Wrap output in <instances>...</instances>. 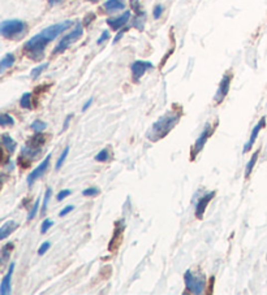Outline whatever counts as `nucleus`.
Here are the masks:
<instances>
[{
  "label": "nucleus",
  "mask_w": 267,
  "mask_h": 295,
  "mask_svg": "<svg viewBox=\"0 0 267 295\" xmlns=\"http://www.w3.org/2000/svg\"><path fill=\"white\" fill-rule=\"evenodd\" d=\"M181 118V114L180 112H175V111H168L167 114L161 116L155 121L154 124L151 125L149 129L146 138L150 142H158L167 137L168 134L171 133V130L176 125L178 124V121Z\"/></svg>",
  "instance_id": "f257e3e1"
},
{
  "label": "nucleus",
  "mask_w": 267,
  "mask_h": 295,
  "mask_svg": "<svg viewBox=\"0 0 267 295\" xmlns=\"http://www.w3.org/2000/svg\"><path fill=\"white\" fill-rule=\"evenodd\" d=\"M184 281L185 286H186V290H188L189 293L198 295L205 292L206 280L202 273H194L193 271L188 269V271L185 272Z\"/></svg>",
  "instance_id": "f03ea898"
},
{
  "label": "nucleus",
  "mask_w": 267,
  "mask_h": 295,
  "mask_svg": "<svg viewBox=\"0 0 267 295\" xmlns=\"http://www.w3.org/2000/svg\"><path fill=\"white\" fill-rule=\"evenodd\" d=\"M25 31L24 21L21 20H7L0 25V33L4 38L17 39L22 37Z\"/></svg>",
  "instance_id": "7ed1b4c3"
},
{
  "label": "nucleus",
  "mask_w": 267,
  "mask_h": 295,
  "mask_svg": "<svg viewBox=\"0 0 267 295\" xmlns=\"http://www.w3.org/2000/svg\"><path fill=\"white\" fill-rule=\"evenodd\" d=\"M83 33H84V30H83V26H81V24L76 25V28L73 29V31H71L68 35H65L64 38L59 42L58 46H56L55 50H54V55H58V54H62V52H64L65 50L69 47V46L72 45V43H75L76 41H79V39L83 37Z\"/></svg>",
  "instance_id": "20e7f679"
},
{
  "label": "nucleus",
  "mask_w": 267,
  "mask_h": 295,
  "mask_svg": "<svg viewBox=\"0 0 267 295\" xmlns=\"http://www.w3.org/2000/svg\"><path fill=\"white\" fill-rule=\"evenodd\" d=\"M218 124H219V122H216L215 126H211V125H210V124H206L205 129H203V131H202V133H201V135H199V137L197 138V141L194 142V144H193L192 150H190V154H192V155H190V160H192V162L195 159V156H197V155H198L199 152L202 151L203 147H205L206 142H207V139H209V138L211 137V134L214 133V130H215V129H216Z\"/></svg>",
  "instance_id": "39448f33"
},
{
  "label": "nucleus",
  "mask_w": 267,
  "mask_h": 295,
  "mask_svg": "<svg viewBox=\"0 0 267 295\" xmlns=\"http://www.w3.org/2000/svg\"><path fill=\"white\" fill-rule=\"evenodd\" d=\"M231 81H232V74H231V73H226V74L223 76L222 81H220L219 87H218V91H216L215 96H214L215 104H220L223 100L226 99V96L230 93Z\"/></svg>",
  "instance_id": "423d86ee"
},
{
  "label": "nucleus",
  "mask_w": 267,
  "mask_h": 295,
  "mask_svg": "<svg viewBox=\"0 0 267 295\" xmlns=\"http://www.w3.org/2000/svg\"><path fill=\"white\" fill-rule=\"evenodd\" d=\"M125 230V221L124 220H119L115 223V230H113L112 239H111L110 244H108V250L111 252H116L119 248L121 240H123V233Z\"/></svg>",
  "instance_id": "0eeeda50"
},
{
  "label": "nucleus",
  "mask_w": 267,
  "mask_h": 295,
  "mask_svg": "<svg viewBox=\"0 0 267 295\" xmlns=\"http://www.w3.org/2000/svg\"><path fill=\"white\" fill-rule=\"evenodd\" d=\"M50 160H51V155H47L45 160L38 165L34 171H31V173L28 176V178H26V182H28L29 186L33 185V183H34L39 177H42V176L45 175L46 171H47L48 167H50Z\"/></svg>",
  "instance_id": "6e6552de"
},
{
  "label": "nucleus",
  "mask_w": 267,
  "mask_h": 295,
  "mask_svg": "<svg viewBox=\"0 0 267 295\" xmlns=\"http://www.w3.org/2000/svg\"><path fill=\"white\" fill-rule=\"evenodd\" d=\"M215 195H216V191H210L207 192V194H205L201 199H198L197 206H195V217H197V219L198 220L203 219L206 208H207V206H209V203L215 198Z\"/></svg>",
  "instance_id": "1a4fd4ad"
},
{
  "label": "nucleus",
  "mask_w": 267,
  "mask_h": 295,
  "mask_svg": "<svg viewBox=\"0 0 267 295\" xmlns=\"http://www.w3.org/2000/svg\"><path fill=\"white\" fill-rule=\"evenodd\" d=\"M153 68V64L150 61H141L137 60L132 64V74H133V81L138 82L141 79V77L144 76L148 69Z\"/></svg>",
  "instance_id": "9d476101"
},
{
  "label": "nucleus",
  "mask_w": 267,
  "mask_h": 295,
  "mask_svg": "<svg viewBox=\"0 0 267 295\" xmlns=\"http://www.w3.org/2000/svg\"><path fill=\"white\" fill-rule=\"evenodd\" d=\"M265 125H266V117H262V118H261V120H260V122H258V124L253 127V130H252V134H250L249 141H248L247 143H245V146H244V150H243L244 154H247L248 151H250V148L253 147L254 142L257 141L258 134H260V131L262 130V129H264Z\"/></svg>",
  "instance_id": "9b49d317"
},
{
  "label": "nucleus",
  "mask_w": 267,
  "mask_h": 295,
  "mask_svg": "<svg viewBox=\"0 0 267 295\" xmlns=\"http://www.w3.org/2000/svg\"><path fill=\"white\" fill-rule=\"evenodd\" d=\"M129 18H130V12L129 10H127V12H124L123 14H120L119 17L108 18V20H107V24L110 25L113 30H119L120 28H123L124 25L127 24L128 21H129Z\"/></svg>",
  "instance_id": "f8f14e48"
},
{
  "label": "nucleus",
  "mask_w": 267,
  "mask_h": 295,
  "mask_svg": "<svg viewBox=\"0 0 267 295\" xmlns=\"http://www.w3.org/2000/svg\"><path fill=\"white\" fill-rule=\"evenodd\" d=\"M14 271V263H12L9 267V271L5 276H4L3 281L0 284V294L1 295H7L10 293V280H12V275H13Z\"/></svg>",
  "instance_id": "ddd939ff"
},
{
  "label": "nucleus",
  "mask_w": 267,
  "mask_h": 295,
  "mask_svg": "<svg viewBox=\"0 0 267 295\" xmlns=\"http://www.w3.org/2000/svg\"><path fill=\"white\" fill-rule=\"evenodd\" d=\"M18 224L14 223L13 220H9L7 223L4 224L3 227L0 228V239H4L7 238L10 233H13L14 230L17 229Z\"/></svg>",
  "instance_id": "4468645a"
},
{
  "label": "nucleus",
  "mask_w": 267,
  "mask_h": 295,
  "mask_svg": "<svg viewBox=\"0 0 267 295\" xmlns=\"http://www.w3.org/2000/svg\"><path fill=\"white\" fill-rule=\"evenodd\" d=\"M103 8L107 10V12H116V10L124 9L125 8V3L123 0H107Z\"/></svg>",
  "instance_id": "2eb2a0df"
},
{
  "label": "nucleus",
  "mask_w": 267,
  "mask_h": 295,
  "mask_svg": "<svg viewBox=\"0 0 267 295\" xmlns=\"http://www.w3.org/2000/svg\"><path fill=\"white\" fill-rule=\"evenodd\" d=\"M45 142L46 138L42 135V133H35L34 137H31L30 139H29L26 146H29V147L31 148H42V146L45 144Z\"/></svg>",
  "instance_id": "dca6fc26"
},
{
  "label": "nucleus",
  "mask_w": 267,
  "mask_h": 295,
  "mask_svg": "<svg viewBox=\"0 0 267 295\" xmlns=\"http://www.w3.org/2000/svg\"><path fill=\"white\" fill-rule=\"evenodd\" d=\"M1 142H3V146L7 148V151L9 152V154H13V152L16 151L17 144H16L14 139L10 137V135H8V134H3V135H1Z\"/></svg>",
  "instance_id": "f3484780"
},
{
  "label": "nucleus",
  "mask_w": 267,
  "mask_h": 295,
  "mask_svg": "<svg viewBox=\"0 0 267 295\" xmlns=\"http://www.w3.org/2000/svg\"><path fill=\"white\" fill-rule=\"evenodd\" d=\"M260 152H261V148H258L257 151L253 154V156H252V159L249 160V163L247 164V168H245V179L249 178L250 175H252L254 165H256V163H257L258 160V155H260Z\"/></svg>",
  "instance_id": "a211bd4d"
},
{
  "label": "nucleus",
  "mask_w": 267,
  "mask_h": 295,
  "mask_svg": "<svg viewBox=\"0 0 267 295\" xmlns=\"http://www.w3.org/2000/svg\"><path fill=\"white\" fill-rule=\"evenodd\" d=\"M13 62H14L13 54H7V55L1 59V61H0V73H3L5 69L10 68V66L13 65Z\"/></svg>",
  "instance_id": "6ab92c4d"
},
{
  "label": "nucleus",
  "mask_w": 267,
  "mask_h": 295,
  "mask_svg": "<svg viewBox=\"0 0 267 295\" xmlns=\"http://www.w3.org/2000/svg\"><path fill=\"white\" fill-rule=\"evenodd\" d=\"M14 248V244L12 243V242H8L7 244H4L3 248H1V264H5L7 263V260L9 259L10 256V252L13 251Z\"/></svg>",
  "instance_id": "aec40b11"
},
{
  "label": "nucleus",
  "mask_w": 267,
  "mask_h": 295,
  "mask_svg": "<svg viewBox=\"0 0 267 295\" xmlns=\"http://www.w3.org/2000/svg\"><path fill=\"white\" fill-rule=\"evenodd\" d=\"M20 106H21V108H24V110H31V94L30 93H25L24 95L21 96Z\"/></svg>",
  "instance_id": "412c9836"
},
{
  "label": "nucleus",
  "mask_w": 267,
  "mask_h": 295,
  "mask_svg": "<svg viewBox=\"0 0 267 295\" xmlns=\"http://www.w3.org/2000/svg\"><path fill=\"white\" fill-rule=\"evenodd\" d=\"M69 150H71V148H69V146H67V147L64 148L63 154L60 155V158L58 159V162H56V165H55L56 171H60V168L63 167V164H64V162H65V159H67V156H68V154H69Z\"/></svg>",
  "instance_id": "4be33fe9"
},
{
  "label": "nucleus",
  "mask_w": 267,
  "mask_h": 295,
  "mask_svg": "<svg viewBox=\"0 0 267 295\" xmlns=\"http://www.w3.org/2000/svg\"><path fill=\"white\" fill-rule=\"evenodd\" d=\"M46 127H47V124L41 120H35L34 122L31 124V130H34L35 133H42Z\"/></svg>",
  "instance_id": "5701e85b"
},
{
  "label": "nucleus",
  "mask_w": 267,
  "mask_h": 295,
  "mask_svg": "<svg viewBox=\"0 0 267 295\" xmlns=\"http://www.w3.org/2000/svg\"><path fill=\"white\" fill-rule=\"evenodd\" d=\"M0 125L1 126H7V125H14L13 117H10L8 114H1L0 115Z\"/></svg>",
  "instance_id": "b1692460"
},
{
  "label": "nucleus",
  "mask_w": 267,
  "mask_h": 295,
  "mask_svg": "<svg viewBox=\"0 0 267 295\" xmlns=\"http://www.w3.org/2000/svg\"><path fill=\"white\" fill-rule=\"evenodd\" d=\"M52 195V189L51 187H47L45 192V199H43V203H42V215H45L46 210H47V204L50 202V198Z\"/></svg>",
  "instance_id": "393cba45"
},
{
  "label": "nucleus",
  "mask_w": 267,
  "mask_h": 295,
  "mask_svg": "<svg viewBox=\"0 0 267 295\" xmlns=\"http://www.w3.org/2000/svg\"><path fill=\"white\" fill-rule=\"evenodd\" d=\"M47 66H48V62H45V64H42V65H39V66H37V68L33 69V70H31V73H30L31 78L37 79L38 77H39V74H41V73L43 72V70H45Z\"/></svg>",
  "instance_id": "a878e982"
},
{
  "label": "nucleus",
  "mask_w": 267,
  "mask_h": 295,
  "mask_svg": "<svg viewBox=\"0 0 267 295\" xmlns=\"http://www.w3.org/2000/svg\"><path fill=\"white\" fill-rule=\"evenodd\" d=\"M108 158H110V154H108V150H107V148H104V150H102L99 154L95 155V160L99 163L107 162V160H108Z\"/></svg>",
  "instance_id": "bb28decb"
},
{
  "label": "nucleus",
  "mask_w": 267,
  "mask_h": 295,
  "mask_svg": "<svg viewBox=\"0 0 267 295\" xmlns=\"http://www.w3.org/2000/svg\"><path fill=\"white\" fill-rule=\"evenodd\" d=\"M39 202H41V199H39V198H38V199L34 202V204H33V208H31L30 212H29L28 221H30V220H33L35 216H37L38 208H39Z\"/></svg>",
  "instance_id": "cd10ccee"
},
{
  "label": "nucleus",
  "mask_w": 267,
  "mask_h": 295,
  "mask_svg": "<svg viewBox=\"0 0 267 295\" xmlns=\"http://www.w3.org/2000/svg\"><path fill=\"white\" fill-rule=\"evenodd\" d=\"M54 225V221L50 219H46L43 223H42V228H41V233L46 234L48 232V229Z\"/></svg>",
  "instance_id": "c85d7f7f"
},
{
  "label": "nucleus",
  "mask_w": 267,
  "mask_h": 295,
  "mask_svg": "<svg viewBox=\"0 0 267 295\" xmlns=\"http://www.w3.org/2000/svg\"><path fill=\"white\" fill-rule=\"evenodd\" d=\"M98 194H99V189H96V187H89L83 191L84 196H95Z\"/></svg>",
  "instance_id": "c756f323"
},
{
  "label": "nucleus",
  "mask_w": 267,
  "mask_h": 295,
  "mask_svg": "<svg viewBox=\"0 0 267 295\" xmlns=\"http://www.w3.org/2000/svg\"><path fill=\"white\" fill-rule=\"evenodd\" d=\"M50 246H51V243L48 242V240H46L45 243H42V246L39 247V250H38V255H45L46 252L48 251V248H50Z\"/></svg>",
  "instance_id": "7c9ffc66"
},
{
  "label": "nucleus",
  "mask_w": 267,
  "mask_h": 295,
  "mask_svg": "<svg viewBox=\"0 0 267 295\" xmlns=\"http://www.w3.org/2000/svg\"><path fill=\"white\" fill-rule=\"evenodd\" d=\"M71 190L69 189H64V190H62V191L59 192L58 194V196H56V199L59 200V202H62L63 199H65V198H67V196L68 195H71Z\"/></svg>",
  "instance_id": "2f4dec72"
},
{
  "label": "nucleus",
  "mask_w": 267,
  "mask_h": 295,
  "mask_svg": "<svg viewBox=\"0 0 267 295\" xmlns=\"http://www.w3.org/2000/svg\"><path fill=\"white\" fill-rule=\"evenodd\" d=\"M73 208H75V207H73V206H67V207H65V208H63V210L60 211V212H59V216L63 217V216H65V215H68L69 212H72Z\"/></svg>",
  "instance_id": "473e14b6"
},
{
  "label": "nucleus",
  "mask_w": 267,
  "mask_h": 295,
  "mask_svg": "<svg viewBox=\"0 0 267 295\" xmlns=\"http://www.w3.org/2000/svg\"><path fill=\"white\" fill-rule=\"evenodd\" d=\"M108 37H110V33H108V31H107V30H104L102 33V35H100V38L98 39V41H96V43H98V45H102L103 42L106 41V39H108Z\"/></svg>",
  "instance_id": "72a5a7b5"
},
{
  "label": "nucleus",
  "mask_w": 267,
  "mask_h": 295,
  "mask_svg": "<svg viewBox=\"0 0 267 295\" xmlns=\"http://www.w3.org/2000/svg\"><path fill=\"white\" fill-rule=\"evenodd\" d=\"M162 13H163V7L162 5H157L154 8V18H159L162 16Z\"/></svg>",
  "instance_id": "f704fd0d"
},
{
  "label": "nucleus",
  "mask_w": 267,
  "mask_h": 295,
  "mask_svg": "<svg viewBox=\"0 0 267 295\" xmlns=\"http://www.w3.org/2000/svg\"><path fill=\"white\" fill-rule=\"evenodd\" d=\"M73 118V115H68V116L65 117V121H64V125H63V131L67 130L69 126V124H71V120Z\"/></svg>",
  "instance_id": "c9c22d12"
},
{
  "label": "nucleus",
  "mask_w": 267,
  "mask_h": 295,
  "mask_svg": "<svg viewBox=\"0 0 267 295\" xmlns=\"http://www.w3.org/2000/svg\"><path fill=\"white\" fill-rule=\"evenodd\" d=\"M91 103H92V98H90V99L88 100V102H86V103H85V106L83 107V112H86V111L89 110V107L91 106Z\"/></svg>",
  "instance_id": "e433bc0d"
},
{
  "label": "nucleus",
  "mask_w": 267,
  "mask_h": 295,
  "mask_svg": "<svg viewBox=\"0 0 267 295\" xmlns=\"http://www.w3.org/2000/svg\"><path fill=\"white\" fill-rule=\"evenodd\" d=\"M127 30H128V29H125V30H121V31H120L119 34H117L116 37H115V39H113V43H117V42L120 41V38H121V37H123L124 33H125V31H127Z\"/></svg>",
  "instance_id": "4c0bfd02"
},
{
  "label": "nucleus",
  "mask_w": 267,
  "mask_h": 295,
  "mask_svg": "<svg viewBox=\"0 0 267 295\" xmlns=\"http://www.w3.org/2000/svg\"><path fill=\"white\" fill-rule=\"evenodd\" d=\"M60 1H62V0H50V4H52V5H54V4L60 3Z\"/></svg>",
  "instance_id": "58836bf2"
},
{
  "label": "nucleus",
  "mask_w": 267,
  "mask_h": 295,
  "mask_svg": "<svg viewBox=\"0 0 267 295\" xmlns=\"http://www.w3.org/2000/svg\"><path fill=\"white\" fill-rule=\"evenodd\" d=\"M89 1H98V0H89Z\"/></svg>",
  "instance_id": "ea45409f"
}]
</instances>
